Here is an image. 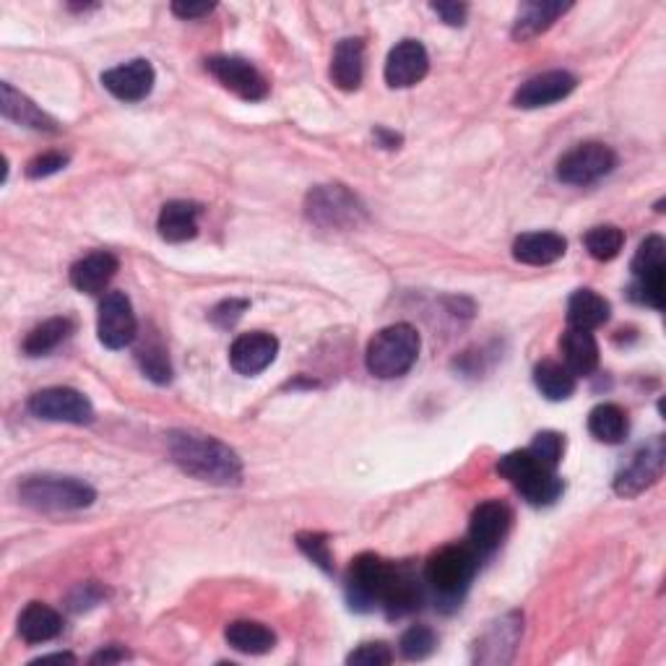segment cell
Segmentation results:
<instances>
[{
  "mask_svg": "<svg viewBox=\"0 0 666 666\" xmlns=\"http://www.w3.org/2000/svg\"><path fill=\"white\" fill-rule=\"evenodd\" d=\"M167 448H170L172 461L195 480L224 484V487L242 480L240 456L216 437L188 433V430H172L167 435Z\"/></svg>",
  "mask_w": 666,
  "mask_h": 666,
  "instance_id": "obj_1",
  "label": "cell"
},
{
  "mask_svg": "<svg viewBox=\"0 0 666 666\" xmlns=\"http://www.w3.org/2000/svg\"><path fill=\"white\" fill-rule=\"evenodd\" d=\"M476 571H480V555L468 544H448L427 559L425 588L435 596L437 607L451 612L461 607Z\"/></svg>",
  "mask_w": 666,
  "mask_h": 666,
  "instance_id": "obj_2",
  "label": "cell"
},
{
  "mask_svg": "<svg viewBox=\"0 0 666 666\" xmlns=\"http://www.w3.org/2000/svg\"><path fill=\"white\" fill-rule=\"evenodd\" d=\"M19 503L27 508L40 513H68L81 511L97 500L94 487H89L87 482L73 480V476H58V474H34L24 476L17 487Z\"/></svg>",
  "mask_w": 666,
  "mask_h": 666,
  "instance_id": "obj_3",
  "label": "cell"
},
{
  "mask_svg": "<svg viewBox=\"0 0 666 666\" xmlns=\"http://www.w3.org/2000/svg\"><path fill=\"white\" fill-rule=\"evenodd\" d=\"M420 333L408 323H393L377 331L367 344V370L381 381L406 375L420 357Z\"/></svg>",
  "mask_w": 666,
  "mask_h": 666,
  "instance_id": "obj_4",
  "label": "cell"
},
{
  "mask_svg": "<svg viewBox=\"0 0 666 666\" xmlns=\"http://www.w3.org/2000/svg\"><path fill=\"white\" fill-rule=\"evenodd\" d=\"M497 472L524 495L528 505H536V508L557 503L559 495L565 492V484L555 474V468L544 466L528 448L513 451L508 456L500 458Z\"/></svg>",
  "mask_w": 666,
  "mask_h": 666,
  "instance_id": "obj_5",
  "label": "cell"
},
{
  "mask_svg": "<svg viewBox=\"0 0 666 666\" xmlns=\"http://www.w3.org/2000/svg\"><path fill=\"white\" fill-rule=\"evenodd\" d=\"M305 214L323 230H352L365 219V206L344 185H317L307 193Z\"/></svg>",
  "mask_w": 666,
  "mask_h": 666,
  "instance_id": "obj_6",
  "label": "cell"
},
{
  "mask_svg": "<svg viewBox=\"0 0 666 666\" xmlns=\"http://www.w3.org/2000/svg\"><path fill=\"white\" fill-rule=\"evenodd\" d=\"M391 571H393V563L373 555V552H365V555L354 557L344 583V594H346V602H350V607L354 612H373L381 607Z\"/></svg>",
  "mask_w": 666,
  "mask_h": 666,
  "instance_id": "obj_7",
  "label": "cell"
},
{
  "mask_svg": "<svg viewBox=\"0 0 666 666\" xmlns=\"http://www.w3.org/2000/svg\"><path fill=\"white\" fill-rule=\"evenodd\" d=\"M635 282L630 286V297L640 305L654 310L664 307V274H666V242L658 234H650L640 242L638 253L630 263Z\"/></svg>",
  "mask_w": 666,
  "mask_h": 666,
  "instance_id": "obj_8",
  "label": "cell"
},
{
  "mask_svg": "<svg viewBox=\"0 0 666 666\" xmlns=\"http://www.w3.org/2000/svg\"><path fill=\"white\" fill-rule=\"evenodd\" d=\"M617 167V154L599 141L578 143L557 162V180L565 185L586 188L599 183Z\"/></svg>",
  "mask_w": 666,
  "mask_h": 666,
  "instance_id": "obj_9",
  "label": "cell"
},
{
  "mask_svg": "<svg viewBox=\"0 0 666 666\" xmlns=\"http://www.w3.org/2000/svg\"><path fill=\"white\" fill-rule=\"evenodd\" d=\"M29 412L37 420L44 422H65V425H92L94 422V406L92 401L83 396L81 391L65 389V385H56V389H42L29 398Z\"/></svg>",
  "mask_w": 666,
  "mask_h": 666,
  "instance_id": "obj_10",
  "label": "cell"
},
{
  "mask_svg": "<svg viewBox=\"0 0 666 666\" xmlns=\"http://www.w3.org/2000/svg\"><path fill=\"white\" fill-rule=\"evenodd\" d=\"M206 71L245 102H261L269 97V81L250 60L238 56H214L206 60Z\"/></svg>",
  "mask_w": 666,
  "mask_h": 666,
  "instance_id": "obj_11",
  "label": "cell"
},
{
  "mask_svg": "<svg viewBox=\"0 0 666 666\" xmlns=\"http://www.w3.org/2000/svg\"><path fill=\"white\" fill-rule=\"evenodd\" d=\"M666 464V448L664 437H654V441L640 445L633 453L630 461L619 468L615 476V492L619 497H635L643 490H648L650 484H656L664 474Z\"/></svg>",
  "mask_w": 666,
  "mask_h": 666,
  "instance_id": "obj_12",
  "label": "cell"
},
{
  "mask_svg": "<svg viewBox=\"0 0 666 666\" xmlns=\"http://www.w3.org/2000/svg\"><path fill=\"white\" fill-rule=\"evenodd\" d=\"M97 333L100 342L108 350H125L133 344L135 333H139V321H135L131 300L125 292H108L100 302V315H97Z\"/></svg>",
  "mask_w": 666,
  "mask_h": 666,
  "instance_id": "obj_13",
  "label": "cell"
},
{
  "mask_svg": "<svg viewBox=\"0 0 666 666\" xmlns=\"http://www.w3.org/2000/svg\"><path fill=\"white\" fill-rule=\"evenodd\" d=\"M511 524L513 513L508 505L500 503V500H487L472 513V521H468V547L480 555V559L490 557L505 542Z\"/></svg>",
  "mask_w": 666,
  "mask_h": 666,
  "instance_id": "obj_14",
  "label": "cell"
},
{
  "mask_svg": "<svg viewBox=\"0 0 666 666\" xmlns=\"http://www.w3.org/2000/svg\"><path fill=\"white\" fill-rule=\"evenodd\" d=\"M575 83H578V79L567 71H544L526 83H521L518 92L513 94V104L521 110L549 108V104L563 102L565 97H571Z\"/></svg>",
  "mask_w": 666,
  "mask_h": 666,
  "instance_id": "obj_15",
  "label": "cell"
},
{
  "mask_svg": "<svg viewBox=\"0 0 666 666\" xmlns=\"http://www.w3.org/2000/svg\"><path fill=\"white\" fill-rule=\"evenodd\" d=\"M430 71V56L420 40H401L385 60V83L391 89H408Z\"/></svg>",
  "mask_w": 666,
  "mask_h": 666,
  "instance_id": "obj_16",
  "label": "cell"
},
{
  "mask_svg": "<svg viewBox=\"0 0 666 666\" xmlns=\"http://www.w3.org/2000/svg\"><path fill=\"white\" fill-rule=\"evenodd\" d=\"M154 81H157L154 65L143 58H135L131 63L110 68V71L102 73L104 89H108L112 97H118L120 102L147 100L151 89H154Z\"/></svg>",
  "mask_w": 666,
  "mask_h": 666,
  "instance_id": "obj_17",
  "label": "cell"
},
{
  "mask_svg": "<svg viewBox=\"0 0 666 666\" xmlns=\"http://www.w3.org/2000/svg\"><path fill=\"white\" fill-rule=\"evenodd\" d=\"M422 602H425V583L416 578L408 565H393L381 609L391 619H401L420 609Z\"/></svg>",
  "mask_w": 666,
  "mask_h": 666,
  "instance_id": "obj_18",
  "label": "cell"
},
{
  "mask_svg": "<svg viewBox=\"0 0 666 666\" xmlns=\"http://www.w3.org/2000/svg\"><path fill=\"white\" fill-rule=\"evenodd\" d=\"M279 354V342L276 336H271L266 331H253L242 333L234 339L230 350V365L234 373L240 375H259L266 370Z\"/></svg>",
  "mask_w": 666,
  "mask_h": 666,
  "instance_id": "obj_19",
  "label": "cell"
},
{
  "mask_svg": "<svg viewBox=\"0 0 666 666\" xmlns=\"http://www.w3.org/2000/svg\"><path fill=\"white\" fill-rule=\"evenodd\" d=\"M120 261L118 255H112L110 250H94V253L83 255L81 261H75L71 266V284L79 292L100 294L104 286L112 282V276L118 274Z\"/></svg>",
  "mask_w": 666,
  "mask_h": 666,
  "instance_id": "obj_20",
  "label": "cell"
},
{
  "mask_svg": "<svg viewBox=\"0 0 666 666\" xmlns=\"http://www.w3.org/2000/svg\"><path fill=\"white\" fill-rule=\"evenodd\" d=\"M362 79H365V42L360 37H346L333 50L331 81L344 92H354Z\"/></svg>",
  "mask_w": 666,
  "mask_h": 666,
  "instance_id": "obj_21",
  "label": "cell"
},
{
  "mask_svg": "<svg viewBox=\"0 0 666 666\" xmlns=\"http://www.w3.org/2000/svg\"><path fill=\"white\" fill-rule=\"evenodd\" d=\"M518 638H521V615L513 612V615L492 623L490 630L476 640V662L505 664L508 662V656H505L503 650H508L513 656V650L518 646Z\"/></svg>",
  "mask_w": 666,
  "mask_h": 666,
  "instance_id": "obj_22",
  "label": "cell"
},
{
  "mask_svg": "<svg viewBox=\"0 0 666 666\" xmlns=\"http://www.w3.org/2000/svg\"><path fill=\"white\" fill-rule=\"evenodd\" d=\"M567 250V240L557 232H526L513 242V259L526 266H549Z\"/></svg>",
  "mask_w": 666,
  "mask_h": 666,
  "instance_id": "obj_23",
  "label": "cell"
},
{
  "mask_svg": "<svg viewBox=\"0 0 666 666\" xmlns=\"http://www.w3.org/2000/svg\"><path fill=\"white\" fill-rule=\"evenodd\" d=\"M201 203L193 201H170L159 211V238L167 242H188L199 234Z\"/></svg>",
  "mask_w": 666,
  "mask_h": 666,
  "instance_id": "obj_24",
  "label": "cell"
},
{
  "mask_svg": "<svg viewBox=\"0 0 666 666\" xmlns=\"http://www.w3.org/2000/svg\"><path fill=\"white\" fill-rule=\"evenodd\" d=\"M559 352H563L565 367L571 370L575 377L592 375L599 367V344H596L592 331L571 329L559 336Z\"/></svg>",
  "mask_w": 666,
  "mask_h": 666,
  "instance_id": "obj_25",
  "label": "cell"
},
{
  "mask_svg": "<svg viewBox=\"0 0 666 666\" xmlns=\"http://www.w3.org/2000/svg\"><path fill=\"white\" fill-rule=\"evenodd\" d=\"M0 110H3V118H9L13 123L24 128H32V131H44V133L58 131L56 120H52L48 112L37 108L27 94L17 92L9 81L0 83Z\"/></svg>",
  "mask_w": 666,
  "mask_h": 666,
  "instance_id": "obj_26",
  "label": "cell"
},
{
  "mask_svg": "<svg viewBox=\"0 0 666 666\" xmlns=\"http://www.w3.org/2000/svg\"><path fill=\"white\" fill-rule=\"evenodd\" d=\"M567 11H571V3H559V0H532V3H524L518 9L516 24H513V37L518 42L534 40V37L547 32Z\"/></svg>",
  "mask_w": 666,
  "mask_h": 666,
  "instance_id": "obj_27",
  "label": "cell"
},
{
  "mask_svg": "<svg viewBox=\"0 0 666 666\" xmlns=\"http://www.w3.org/2000/svg\"><path fill=\"white\" fill-rule=\"evenodd\" d=\"M60 633H63V617L52 607H48V604L32 602L19 615V635L27 643H32V646L56 640Z\"/></svg>",
  "mask_w": 666,
  "mask_h": 666,
  "instance_id": "obj_28",
  "label": "cell"
},
{
  "mask_svg": "<svg viewBox=\"0 0 666 666\" xmlns=\"http://www.w3.org/2000/svg\"><path fill=\"white\" fill-rule=\"evenodd\" d=\"M609 302L594 290H578L567 300V325L581 331H594L609 321Z\"/></svg>",
  "mask_w": 666,
  "mask_h": 666,
  "instance_id": "obj_29",
  "label": "cell"
},
{
  "mask_svg": "<svg viewBox=\"0 0 666 666\" xmlns=\"http://www.w3.org/2000/svg\"><path fill=\"white\" fill-rule=\"evenodd\" d=\"M224 638L234 650L248 656L269 654L276 646L274 630L261 623H253V619H234V623L226 625Z\"/></svg>",
  "mask_w": 666,
  "mask_h": 666,
  "instance_id": "obj_30",
  "label": "cell"
},
{
  "mask_svg": "<svg viewBox=\"0 0 666 666\" xmlns=\"http://www.w3.org/2000/svg\"><path fill=\"white\" fill-rule=\"evenodd\" d=\"M627 414L617 404H599L588 414V433L599 443L617 445L627 437Z\"/></svg>",
  "mask_w": 666,
  "mask_h": 666,
  "instance_id": "obj_31",
  "label": "cell"
},
{
  "mask_svg": "<svg viewBox=\"0 0 666 666\" xmlns=\"http://www.w3.org/2000/svg\"><path fill=\"white\" fill-rule=\"evenodd\" d=\"M534 383L549 401H565L575 393V375L555 360H544L534 367Z\"/></svg>",
  "mask_w": 666,
  "mask_h": 666,
  "instance_id": "obj_32",
  "label": "cell"
},
{
  "mask_svg": "<svg viewBox=\"0 0 666 666\" xmlns=\"http://www.w3.org/2000/svg\"><path fill=\"white\" fill-rule=\"evenodd\" d=\"M71 333H73L71 317H50V321L37 325V329L29 333L24 342V352L29 357H44V354L58 350Z\"/></svg>",
  "mask_w": 666,
  "mask_h": 666,
  "instance_id": "obj_33",
  "label": "cell"
},
{
  "mask_svg": "<svg viewBox=\"0 0 666 666\" xmlns=\"http://www.w3.org/2000/svg\"><path fill=\"white\" fill-rule=\"evenodd\" d=\"M135 362H139L141 373L147 375L151 383L167 385L172 381L170 354H167L164 344L159 342V339H151V342L139 346V352H135Z\"/></svg>",
  "mask_w": 666,
  "mask_h": 666,
  "instance_id": "obj_34",
  "label": "cell"
},
{
  "mask_svg": "<svg viewBox=\"0 0 666 666\" xmlns=\"http://www.w3.org/2000/svg\"><path fill=\"white\" fill-rule=\"evenodd\" d=\"M583 242H586L588 255H592L594 261H612L617 259L619 250L625 245V232L615 224H602L594 226L592 232H586Z\"/></svg>",
  "mask_w": 666,
  "mask_h": 666,
  "instance_id": "obj_35",
  "label": "cell"
},
{
  "mask_svg": "<svg viewBox=\"0 0 666 666\" xmlns=\"http://www.w3.org/2000/svg\"><path fill=\"white\" fill-rule=\"evenodd\" d=\"M398 648H401V656L408 658V662H422V658L435 654L437 635L433 627L427 625H412L404 635H401Z\"/></svg>",
  "mask_w": 666,
  "mask_h": 666,
  "instance_id": "obj_36",
  "label": "cell"
},
{
  "mask_svg": "<svg viewBox=\"0 0 666 666\" xmlns=\"http://www.w3.org/2000/svg\"><path fill=\"white\" fill-rule=\"evenodd\" d=\"M528 451H532L534 458H539L544 466L557 468L565 453V437L555 433V430H544V433L534 437V443L528 445Z\"/></svg>",
  "mask_w": 666,
  "mask_h": 666,
  "instance_id": "obj_37",
  "label": "cell"
},
{
  "mask_svg": "<svg viewBox=\"0 0 666 666\" xmlns=\"http://www.w3.org/2000/svg\"><path fill=\"white\" fill-rule=\"evenodd\" d=\"M297 547L321 567L323 573H333V557L329 547V536L315 534V532H302L297 534Z\"/></svg>",
  "mask_w": 666,
  "mask_h": 666,
  "instance_id": "obj_38",
  "label": "cell"
},
{
  "mask_svg": "<svg viewBox=\"0 0 666 666\" xmlns=\"http://www.w3.org/2000/svg\"><path fill=\"white\" fill-rule=\"evenodd\" d=\"M393 662V650L385 643H362L357 650L346 656V664L352 666H385Z\"/></svg>",
  "mask_w": 666,
  "mask_h": 666,
  "instance_id": "obj_39",
  "label": "cell"
},
{
  "mask_svg": "<svg viewBox=\"0 0 666 666\" xmlns=\"http://www.w3.org/2000/svg\"><path fill=\"white\" fill-rule=\"evenodd\" d=\"M68 167V154H60V151H48V154L34 157L32 162L27 164V178L29 180H42L56 175V172L65 170Z\"/></svg>",
  "mask_w": 666,
  "mask_h": 666,
  "instance_id": "obj_40",
  "label": "cell"
},
{
  "mask_svg": "<svg viewBox=\"0 0 666 666\" xmlns=\"http://www.w3.org/2000/svg\"><path fill=\"white\" fill-rule=\"evenodd\" d=\"M250 302L248 300H224L219 302V305L211 310V321H214V325H219V329H230V325H234L242 317V313H245Z\"/></svg>",
  "mask_w": 666,
  "mask_h": 666,
  "instance_id": "obj_41",
  "label": "cell"
},
{
  "mask_svg": "<svg viewBox=\"0 0 666 666\" xmlns=\"http://www.w3.org/2000/svg\"><path fill=\"white\" fill-rule=\"evenodd\" d=\"M102 599H104V592L97 586V583H81V586L71 594V609L73 612L89 609L94 607V604H100Z\"/></svg>",
  "mask_w": 666,
  "mask_h": 666,
  "instance_id": "obj_42",
  "label": "cell"
},
{
  "mask_svg": "<svg viewBox=\"0 0 666 666\" xmlns=\"http://www.w3.org/2000/svg\"><path fill=\"white\" fill-rule=\"evenodd\" d=\"M437 17H441L448 27H464L466 17H468V6L466 3H430Z\"/></svg>",
  "mask_w": 666,
  "mask_h": 666,
  "instance_id": "obj_43",
  "label": "cell"
},
{
  "mask_svg": "<svg viewBox=\"0 0 666 666\" xmlns=\"http://www.w3.org/2000/svg\"><path fill=\"white\" fill-rule=\"evenodd\" d=\"M214 11V3H172V13L185 21L203 19Z\"/></svg>",
  "mask_w": 666,
  "mask_h": 666,
  "instance_id": "obj_44",
  "label": "cell"
},
{
  "mask_svg": "<svg viewBox=\"0 0 666 666\" xmlns=\"http://www.w3.org/2000/svg\"><path fill=\"white\" fill-rule=\"evenodd\" d=\"M128 658V654L123 648H118V646H108V648H102L100 654H94L92 658H89V664H118V662H125Z\"/></svg>",
  "mask_w": 666,
  "mask_h": 666,
  "instance_id": "obj_45",
  "label": "cell"
},
{
  "mask_svg": "<svg viewBox=\"0 0 666 666\" xmlns=\"http://www.w3.org/2000/svg\"><path fill=\"white\" fill-rule=\"evenodd\" d=\"M375 141L381 143V147H385V149H398L401 135L389 131V128H377V131H375Z\"/></svg>",
  "mask_w": 666,
  "mask_h": 666,
  "instance_id": "obj_46",
  "label": "cell"
},
{
  "mask_svg": "<svg viewBox=\"0 0 666 666\" xmlns=\"http://www.w3.org/2000/svg\"><path fill=\"white\" fill-rule=\"evenodd\" d=\"M50 662H58V664H75V656H73V654H50V656H40L34 664H50Z\"/></svg>",
  "mask_w": 666,
  "mask_h": 666,
  "instance_id": "obj_47",
  "label": "cell"
}]
</instances>
